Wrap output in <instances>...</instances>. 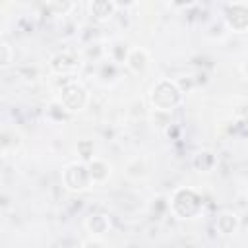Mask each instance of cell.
<instances>
[{
	"mask_svg": "<svg viewBox=\"0 0 248 248\" xmlns=\"http://www.w3.org/2000/svg\"><path fill=\"white\" fill-rule=\"evenodd\" d=\"M182 101V89L172 79H159L149 91V103L155 110L170 112Z\"/></svg>",
	"mask_w": 248,
	"mask_h": 248,
	"instance_id": "1",
	"label": "cell"
},
{
	"mask_svg": "<svg viewBox=\"0 0 248 248\" xmlns=\"http://www.w3.org/2000/svg\"><path fill=\"white\" fill-rule=\"evenodd\" d=\"M202 196L192 188H178L170 198V209L180 219H192L202 211Z\"/></svg>",
	"mask_w": 248,
	"mask_h": 248,
	"instance_id": "2",
	"label": "cell"
},
{
	"mask_svg": "<svg viewBox=\"0 0 248 248\" xmlns=\"http://www.w3.org/2000/svg\"><path fill=\"white\" fill-rule=\"evenodd\" d=\"M89 101L87 89L78 83V81H68L64 83L62 91H60V107L68 112H76V110H83L85 105Z\"/></svg>",
	"mask_w": 248,
	"mask_h": 248,
	"instance_id": "3",
	"label": "cell"
},
{
	"mask_svg": "<svg viewBox=\"0 0 248 248\" xmlns=\"http://www.w3.org/2000/svg\"><path fill=\"white\" fill-rule=\"evenodd\" d=\"M62 182L68 190L72 192H81L85 188H89L91 178L87 172V165L85 163H72L62 170Z\"/></svg>",
	"mask_w": 248,
	"mask_h": 248,
	"instance_id": "4",
	"label": "cell"
},
{
	"mask_svg": "<svg viewBox=\"0 0 248 248\" xmlns=\"http://www.w3.org/2000/svg\"><path fill=\"white\" fill-rule=\"evenodd\" d=\"M225 21L232 31L244 33L248 27V6L244 2L229 4L225 8Z\"/></svg>",
	"mask_w": 248,
	"mask_h": 248,
	"instance_id": "5",
	"label": "cell"
},
{
	"mask_svg": "<svg viewBox=\"0 0 248 248\" xmlns=\"http://www.w3.org/2000/svg\"><path fill=\"white\" fill-rule=\"evenodd\" d=\"M79 66V56L72 50H62V52H56L52 58H50V68L56 72V74H72L76 68Z\"/></svg>",
	"mask_w": 248,
	"mask_h": 248,
	"instance_id": "6",
	"label": "cell"
},
{
	"mask_svg": "<svg viewBox=\"0 0 248 248\" xmlns=\"http://www.w3.org/2000/svg\"><path fill=\"white\" fill-rule=\"evenodd\" d=\"M87 172H89L91 184H103L110 176V165L105 159L93 157L87 161Z\"/></svg>",
	"mask_w": 248,
	"mask_h": 248,
	"instance_id": "7",
	"label": "cell"
},
{
	"mask_svg": "<svg viewBox=\"0 0 248 248\" xmlns=\"http://www.w3.org/2000/svg\"><path fill=\"white\" fill-rule=\"evenodd\" d=\"M124 64H126L134 74H143L145 68H147V64H149V54H147V50L141 48V46L130 48L128 58H126Z\"/></svg>",
	"mask_w": 248,
	"mask_h": 248,
	"instance_id": "8",
	"label": "cell"
},
{
	"mask_svg": "<svg viewBox=\"0 0 248 248\" xmlns=\"http://www.w3.org/2000/svg\"><path fill=\"white\" fill-rule=\"evenodd\" d=\"M116 8H118V4H114V2H107V0H95V2L89 4L91 16H93L95 19H99V21L108 19V17L114 14Z\"/></svg>",
	"mask_w": 248,
	"mask_h": 248,
	"instance_id": "9",
	"label": "cell"
},
{
	"mask_svg": "<svg viewBox=\"0 0 248 248\" xmlns=\"http://www.w3.org/2000/svg\"><path fill=\"white\" fill-rule=\"evenodd\" d=\"M215 227L219 229L221 234H232V232L238 229V217H236V213H232V211H223V213L217 217Z\"/></svg>",
	"mask_w": 248,
	"mask_h": 248,
	"instance_id": "10",
	"label": "cell"
},
{
	"mask_svg": "<svg viewBox=\"0 0 248 248\" xmlns=\"http://www.w3.org/2000/svg\"><path fill=\"white\" fill-rule=\"evenodd\" d=\"M85 227H87V231L93 232V234H105V232L110 229V221H108L107 215H103V213H95V215L87 217Z\"/></svg>",
	"mask_w": 248,
	"mask_h": 248,
	"instance_id": "11",
	"label": "cell"
},
{
	"mask_svg": "<svg viewBox=\"0 0 248 248\" xmlns=\"http://www.w3.org/2000/svg\"><path fill=\"white\" fill-rule=\"evenodd\" d=\"M128 52H130V48H128V45L122 43V41H114V43L110 45V48H108V54H110V58H112L114 62H126Z\"/></svg>",
	"mask_w": 248,
	"mask_h": 248,
	"instance_id": "12",
	"label": "cell"
},
{
	"mask_svg": "<svg viewBox=\"0 0 248 248\" xmlns=\"http://www.w3.org/2000/svg\"><path fill=\"white\" fill-rule=\"evenodd\" d=\"M213 165H215V157H213L209 151H202V153H198L196 159H194V167H196L198 170H203V172H207Z\"/></svg>",
	"mask_w": 248,
	"mask_h": 248,
	"instance_id": "13",
	"label": "cell"
},
{
	"mask_svg": "<svg viewBox=\"0 0 248 248\" xmlns=\"http://www.w3.org/2000/svg\"><path fill=\"white\" fill-rule=\"evenodd\" d=\"M14 60V48L10 46V43L0 41V68L10 66Z\"/></svg>",
	"mask_w": 248,
	"mask_h": 248,
	"instance_id": "14",
	"label": "cell"
},
{
	"mask_svg": "<svg viewBox=\"0 0 248 248\" xmlns=\"http://www.w3.org/2000/svg\"><path fill=\"white\" fill-rule=\"evenodd\" d=\"M78 151H79V155H81L83 161L93 159V143H91V141H87V140L79 141V143H78Z\"/></svg>",
	"mask_w": 248,
	"mask_h": 248,
	"instance_id": "15",
	"label": "cell"
},
{
	"mask_svg": "<svg viewBox=\"0 0 248 248\" xmlns=\"http://www.w3.org/2000/svg\"><path fill=\"white\" fill-rule=\"evenodd\" d=\"M60 246H62V248H81V242H79L78 238H66Z\"/></svg>",
	"mask_w": 248,
	"mask_h": 248,
	"instance_id": "16",
	"label": "cell"
},
{
	"mask_svg": "<svg viewBox=\"0 0 248 248\" xmlns=\"http://www.w3.org/2000/svg\"><path fill=\"white\" fill-rule=\"evenodd\" d=\"M81 248H103V246H101V242H97V240H89V242L81 244Z\"/></svg>",
	"mask_w": 248,
	"mask_h": 248,
	"instance_id": "17",
	"label": "cell"
}]
</instances>
